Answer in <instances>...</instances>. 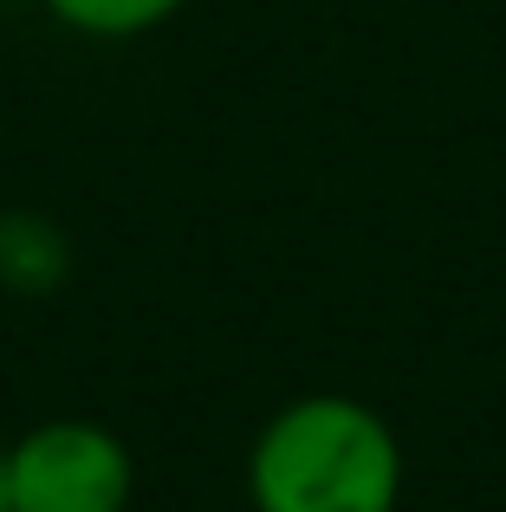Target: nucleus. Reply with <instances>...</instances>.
<instances>
[{
  "label": "nucleus",
  "instance_id": "1",
  "mask_svg": "<svg viewBox=\"0 0 506 512\" xmlns=\"http://www.w3.org/2000/svg\"><path fill=\"white\" fill-rule=\"evenodd\" d=\"M403 493V435L351 389L286 396L247 441L253 512H403Z\"/></svg>",
  "mask_w": 506,
  "mask_h": 512
},
{
  "label": "nucleus",
  "instance_id": "2",
  "mask_svg": "<svg viewBox=\"0 0 506 512\" xmlns=\"http://www.w3.org/2000/svg\"><path fill=\"white\" fill-rule=\"evenodd\" d=\"M13 512H130L137 454L98 415H46L7 441Z\"/></svg>",
  "mask_w": 506,
  "mask_h": 512
},
{
  "label": "nucleus",
  "instance_id": "3",
  "mask_svg": "<svg viewBox=\"0 0 506 512\" xmlns=\"http://www.w3.org/2000/svg\"><path fill=\"white\" fill-rule=\"evenodd\" d=\"M72 273V240L33 208H0V292L46 299Z\"/></svg>",
  "mask_w": 506,
  "mask_h": 512
},
{
  "label": "nucleus",
  "instance_id": "4",
  "mask_svg": "<svg viewBox=\"0 0 506 512\" xmlns=\"http://www.w3.org/2000/svg\"><path fill=\"white\" fill-rule=\"evenodd\" d=\"M52 26L78 39H98V46H124V39L163 33L189 0H39Z\"/></svg>",
  "mask_w": 506,
  "mask_h": 512
},
{
  "label": "nucleus",
  "instance_id": "5",
  "mask_svg": "<svg viewBox=\"0 0 506 512\" xmlns=\"http://www.w3.org/2000/svg\"><path fill=\"white\" fill-rule=\"evenodd\" d=\"M0 512H13L7 506V441H0Z\"/></svg>",
  "mask_w": 506,
  "mask_h": 512
}]
</instances>
